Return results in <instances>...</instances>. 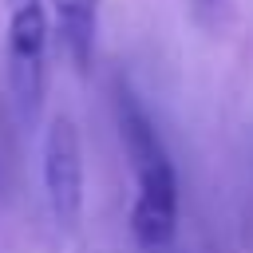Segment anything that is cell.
<instances>
[{
    "label": "cell",
    "instance_id": "1",
    "mask_svg": "<svg viewBox=\"0 0 253 253\" xmlns=\"http://www.w3.org/2000/svg\"><path fill=\"white\" fill-rule=\"evenodd\" d=\"M115 123L134 170V202L126 217L130 237L142 253H170L178 237V174L154 119L126 83L115 87Z\"/></svg>",
    "mask_w": 253,
    "mask_h": 253
},
{
    "label": "cell",
    "instance_id": "2",
    "mask_svg": "<svg viewBox=\"0 0 253 253\" xmlns=\"http://www.w3.org/2000/svg\"><path fill=\"white\" fill-rule=\"evenodd\" d=\"M47 4L43 0H8V36H4V67L8 91L20 123H36L47 91Z\"/></svg>",
    "mask_w": 253,
    "mask_h": 253
},
{
    "label": "cell",
    "instance_id": "3",
    "mask_svg": "<svg viewBox=\"0 0 253 253\" xmlns=\"http://www.w3.org/2000/svg\"><path fill=\"white\" fill-rule=\"evenodd\" d=\"M43 202L55 229L71 233L83 217V142L71 115H55L43 130Z\"/></svg>",
    "mask_w": 253,
    "mask_h": 253
},
{
    "label": "cell",
    "instance_id": "4",
    "mask_svg": "<svg viewBox=\"0 0 253 253\" xmlns=\"http://www.w3.org/2000/svg\"><path fill=\"white\" fill-rule=\"evenodd\" d=\"M43 4H47V20L59 36V47L83 71L91 63L95 40H99V0H43Z\"/></svg>",
    "mask_w": 253,
    "mask_h": 253
},
{
    "label": "cell",
    "instance_id": "5",
    "mask_svg": "<svg viewBox=\"0 0 253 253\" xmlns=\"http://www.w3.org/2000/svg\"><path fill=\"white\" fill-rule=\"evenodd\" d=\"M225 4H229V0H190L194 16H198L202 24H217V20H221V12H225Z\"/></svg>",
    "mask_w": 253,
    "mask_h": 253
},
{
    "label": "cell",
    "instance_id": "6",
    "mask_svg": "<svg viewBox=\"0 0 253 253\" xmlns=\"http://www.w3.org/2000/svg\"><path fill=\"white\" fill-rule=\"evenodd\" d=\"M170 253H174V249H170Z\"/></svg>",
    "mask_w": 253,
    "mask_h": 253
}]
</instances>
